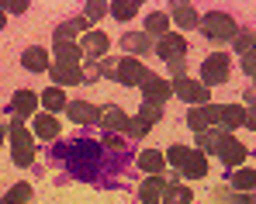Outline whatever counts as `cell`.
I'll return each instance as SVG.
<instances>
[{
    "mask_svg": "<svg viewBox=\"0 0 256 204\" xmlns=\"http://www.w3.org/2000/svg\"><path fill=\"white\" fill-rule=\"evenodd\" d=\"M246 104H256V83L250 86V90H246Z\"/></svg>",
    "mask_w": 256,
    "mask_h": 204,
    "instance_id": "40",
    "label": "cell"
},
{
    "mask_svg": "<svg viewBox=\"0 0 256 204\" xmlns=\"http://www.w3.org/2000/svg\"><path fill=\"white\" fill-rule=\"evenodd\" d=\"M242 70H246V76H256V52L242 56Z\"/></svg>",
    "mask_w": 256,
    "mask_h": 204,
    "instance_id": "37",
    "label": "cell"
},
{
    "mask_svg": "<svg viewBox=\"0 0 256 204\" xmlns=\"http://www.w3.org/2000/svg\"><path fill=\"white\" fill-rule=\"evenodd\" d=\"M32 198H35V187L21 180V184H14V187L0 198V204H32Z\"/></svg>",
    "mask_w": 256,
    "mask_h": 204,
    "instance_id": "26",
    "label": "cell"
},
{
    "mask_svg": "<svg viewBox=\"0 0 256 204\" xmlns=\"http://www.w3.org/2000/svg\"><path fill=\"white\" fill-rule=\"evenodd\" d=\"M104 146H108L111 152H118V156H125V152H128V142H125V138H118V135H104Z\"/></svg>",
    "mask_w": 256,
    "mask_h": 204,
    "instance_id": "35",
    "label": "cell"
},
{
    "mask_svg": "<svg viewBox=\"0 0 256 204\" xmlns=\"http://www.w3.org/2000/svg\"><path fill=\"white\" fill-rule=\"evenodd\" d=\"M232 190H239V194H253V190H256V170L239 166V170L232 173Z\"/></svg>",
    "mask_w": 256,
    "mask_h": 204,
    "instance_id": "27",
    "label": "cell"
},
{
    "mask_svg": "<svg viewBox=\"0 0 256 204\" xmlns=\"http://www.w3.org/2000/svg\"><path fill=\"white\" fill-rule=\"evenodd\" d=\"M225 204H256V194H225Z\"/></svg>",
    "mask_w": 256,
    "mask_h": 204,
    "instance_id": "36",
    "label": "cell"
},
{
    "mask_svg": "<svg viewBox=\"0 0 256 204\" xmlns=\"http://www.w3.org/2000/svg\"><path fill=\"white\" fill-rule=\"evenodd\" d=\"M0 28H4V10H0Z\"/></svg>",
    "mask_w": 256,
    "mask_h": 204,
    "instance_id": "42",
    "label": "cell"
},
{
    "mask_svg": "<svg viewBox=\"0 0 256 204\" xmlns=\"http://www.w3.org/2000/svg\"><path fill=\"white\" fill-rule=\"evenodd\" d=\"M170 21H173V24H180L184 32H190V28H201V14L194 10V4H173Z\"/></svg>",
    "mask_w": 256,
    "mask_h": 204,
    "instance_id": "19",
    "label": "cell"
},
{
    "mask_svg": "<svg viewBox=\"0 0 256 204\" xmlns=\"http://www.w3.org/2000/svg\"><path fill=\"white\" fill-rule=\"evenodd\" d=\"M146 76H149V70L142 66V59H132V56L118 59V70H114V80L118 83H125V86H142Z\"/></svg>",
    "mask_w": 256,
    "mask_h": 204,
    "instance_id": "8",
    "label": "cell"
},
{
    "mask_svg": "<svg viewBox=\"0 0 256 204\" xmlns=\"http://www.w3.org/2000/svg\"><path fill=\"white\" fill-rule=\"evenodd\" d=\"M118 45H122V52H128L132 59H138L142 52H152V48H156V42L149 38L146 32H125Z\"/></svg>",
    "mask_w": 256,
    "mask_h": 204,
    "instance_id": "16",
    "label": "cell"
},
{
    "mask_svg": "<svg viewBox=\"0 0 256 204\" xmlns=\"http://www.w3.org/2000/svg\"><path fill=\"white\" fill-rule=\"evenodd\" d=\"M52 156L62 160L70 176H76L84 184H100V170L108 166L104 149L97 142H90V138H70L62 146H52Z\"/></svg>",
    "mask_w": 256,
    "mask_h": 204,
    "instance_id": "1",
    "label": "cell"
},
{
    "mask_svg": "<svg viewBox=\"0 0 256 204\" xmlns=\"http://www.w3.org/2000/svg\"><path fill=\"white\" fill-rule=\"evenodd\" d=\"M35 138H42V142H56L59 135H62V124L56 122V114H35Z\"/></svg>",
    "mask_w": 256,
    "mask_h": 204,
    "instance_id": "20",
    "label": "cell"
},
{
    "mask_svg": "<svg viewBox=\"0 0 256 204\" xmlns=\"http://www.w3.org/2000/svg\"><path fill=\"white\" fill-rule=\"evenodd\" d=\"M246 128H253V132H256V104L246 108Z\"/></svg>",
    "mask_w": 256,
    "mask_h": 204,
    "instance_id": "39",
    "label": "cell"
},
{
    "mask_svg": "<svg viewBox=\"0 0 256 204\" xmlns=\"http://www.w3.org/2000/svg\"><path fill=\"white\" fill-rule=\"evenodd\" d=\"M163 62H180V59H187V38L184 35H163V38L156 42V48H152Z\"/></svg>",
    "mask_w": 256,
    "mask_h": 204,
    "instance_id": "9",
    "label": "cell"
},
{
    "mask_svg": "<svg viewBox=\"0 0 256 204\" xmlns=\"http://www.w3.org/2000/svg\"><path fill=\"white\" fill-rule=\"evenodd\" d=\"M163 118V108H156V104H146L142 100V108H138V114L132 118V124H128V135H146L152 124Z\"/></svg>",
    "mask_w": 256,
    "mask_h": 204,
    "instance_id": "11",
    "label": "cell"
},
{
    "mask_svg": "<svg viewBox=\"0 0 256 204\" xmlns=\"http://www.w3.org/2000/svg\"><path fill=\"white\" fill-rule=\"evenodd\" d=\"M166 163H173L176 173H184L190 180H198V176L208 173V156L201 149H187V146H170L166 149Z\"/></svg>",
    "mask_w": 256,
    "mask_h": 204,
    "instance_id": "2",
    "label": "cell"
},
{
    "mask_svg": "<svg viewBox=\"0 0 256 204\" xmlns=\"http://www.w3.org/2000/svg\"><path fill=\"white\" fill-rule=\"evenodd\" d=\"M7 132H10L14 166H35V132H32V128H24V122H18V118H10Z\"/></svg>",
    "mask_w": 256,
    "mask_h": 204,
    "instance_id": "3",
    "label": "cell"
},
{
    "mask_svg": "<svg viewBox=\"0 0 256 204\" xmlns=\"http://www.w3.org/2000/svg\"><path fill=\"white\" fill-rule=\"evenodd\" d=\"M138 10H142V4H138V0H118V4H111V14H114L118 21H132Z\"/></svg>",
    "mask_w": 256,
    "mask_h": 204,
    "instance_id": "31",
    "label": "cell"
},
{
    "mask_svg": "<svg viewBox=\"0 0 256 204\" xmlns=\"http://www.w3.org/2000/svg\"><path fill=\"white\" fill-rule=\"evenodd\" d=\"M163 204H194V190L190 187H180V184H170L163 190Z\"/></svg>",
    "mask_w": 256,
    "mask_h": 204,
    "instance_id": "30",
    "label": "cell"
},
{
    "mask_svg": "<svg viewBox=\"0 0 256 204\" xmlns=\"http://www.w3.org/2000/svg\"><path fill=\"white\" fill-rule=\"evenodd\" d=\"M201 35L212 38V42H232L239 35V24H236V18L225 14V10H208V14L201 18Z\"/></svg>",
    "mask_w": 256,
    "mask_h": 204,
    "instance_id": "4",
    "label": "cell"
},
{
    "mask_svg": "<svg viewBox=\"0 0 256 204\" xmlns=\"http://www.w3.org/2000/svg\"><path fill=\"white\" fill-rule=\"evenodd\" d=\"M4 132H7V128H4V124H0V146H4Z\"/></svg>",
    "mask_w": 256,
    "mask_h": 204,
    "instance_id": "41",
    "label": "cell"
},
{
    "mask_svg": "<svg viewBox=\"0 0 256 204\" xmlns=\"http://www.w3.org/2000/svg\"><path fill=\"white\" fill-rule=\"evenodd\" d=\"M138 170H146V173H152V176H163V170H166V152H160V149H142V152H138Z\"/></svg>",
    "mask_w": 256,
    "mask_h": 204,
    "instance_id": "21",
    "label": "cell"
},
{
    "mask_svg": "<svg viewBox=\"0 0 256 204\" xmlns=\"http://www.w3.org/2000/svg\"><path fill=\"white\" fill-rule=\"evenodd\" d=\"M0 10H4V14H24L28 4H0Z\"/></svg>",
    "mask_w": 256,
    "mask_h": 204,
    "instance_id": "38",
    "label": "cell"
},
{
    "mask_svg": "<svg viewBox=\"0 0 256 204\" xmlns=\"http://www.w3.org/2000/svg\"><path fill=\"white\" fill-rule=\"evenodd\" d=\"M228 76H232V59H228V52H212V56L201 62V83H204L208 90L228 83Z\"/></svg>",
    "mask_w": 256,
    "mask_h": 204,
    "instance_id": "5",
    "label": "cell"
},
{
    "mask_svg": "<svg viewBox=\"0 0 256 204\" xmlns=\"http://www.w3.org/2000/svg\"><path fill=\"white\" fill-rule=\"evenodd\" d=\"M97 124H100L108 135H118V132H128L132 118H128L118 104H108V108H100V122H97Z\"/></svg>",
    "mask_w": 256,
    "mask_h": 204,
    "instance_id": "12",
    "label": "cell"
},
{
    "mask_svg": "<svg viewBox=\"0 0 256 204\" xmlns=\"http://www.w3.org/2000/svg\"><path fill=\"white\" fill-rule=\"evenodd\" d=\"M108 48H111V38H108L104 32H86L84 42H80V52H84L90 62H100Z\"/></svg>",
    "mask_w": 256,
    "mask_h": 204,
    "instance_id": "13",
    "label": "cell"
},
{
    "mask_svg": "<svg viewBox=\"0 0 256 204\" xmlns=\"http://www.w3.org/2000/svg\"><path fill=\"white\" fill-rule=\"evenodd\" d=\"M232 45H236V52H242V56L256 52V32H239V35L232 38Z\"/></svg>",
    "mask_w": 256,
    "mask_h": 204,
    "instance_id": "33",
    "label": "cell"
},
{
    "mask_svg": "<svg viewBox=\"0 0 256 204\" xmlns=\"http://www.w3.org/2000/svg\"><path fill=\"white\" fill-rule=\"evenodd\" d=\"M146 35L152 38V35H170V14H163V10H152L149 18H146Z\"/></svg>",
    "mask_w": 256,
    "mask_h": 204,
    "instance_id": "28",
    "label": "cell"
},
{
    "mask_svg": "<svg viewBox=\"0 0 256 204\" xmlns=\"http://www.w3.org/2000/svg\"><path fill=\"white\" fill-rule=\"evenodd\" d=\"M170 187L166 176H149L142 187H138V201L142 204H163V190Z\"/></svg>",
    "mask_w": 256,
    "mask_h": 204,
    "instance_id": "18",
    "label": "cell"
},
{
    "mask_svg": "<svg viewBox=\"0 0 256 204\" xmlns=\"http://www.w3.org/2000/svg\"><path fill=\"white\" fill-rule=\"evenodd\" d=\"M48 73H52V80H56V86H76V83H86V73L80 70V66L52 62V66H48Z\"/></svg>",
    "mask_w": 256,
    "mask_h": 204,
    "instance_id": "17",
    "label": "cell"
},
{
    "mask_svg": "<svg viewBox=\"0 0 256 204\" xmlns=\"http://www.w3.org/2000/svg\"><path fill=\"white\" fill-rule=\"evenodd\" d=\"M108 10H111L108 4H86V7H84V18H86V21H100Z\"/></svg>",
    "mask_w": 256,
    "mask_h": 204,
    "instance_id": "34",
    "label": "cell"
},
{
    "mask_svg": "<svg viewBox=\"0 0 256 204\" xmlns=\"http://www.w3.org/2000/svg\"><path fill=\"white\" fill-rule=\"evenodd\" d=\"M80 59H84L80 45H73V42H56V62H66V66H80Z\"/></svg>",
    "mask_w": 256,
    "mask_h": 204,
    "instance_id": "29",
    "label": "cell"
},
{
    "mask_svg": "<svg viewBox=\"0 0 256 204\" xmlns=\"http://www.w3.org/2000/svg\"><path fill=\"white\" fill-rule=\"evenodd\" d=\"M173 94H176L180 100L194 104V108L208 104V97H212V90H208L204 83H201V80H190V76H184V80H173Z\"/></svg>",
    "mask_w": 256,
    "mask_h": 204,
    "instance_id": "6",
    "label": "cell"
},
{
    "mask_svg": "<svg viewBox=\"0 0 256 204\" xmlns=\"http://www.w3.org/2000/svg\"><path fill=\"white\" fill-rule=\"evenodd\" d=\"M86 24H90L86 18H70L66 24H59V28L52 32V38L56 42H70L73 35H86Z\"/></svg>",
    "mask_w": 256,
    "mask_h": 204,
    "instance_id": "25",
    "label": "cell"
},
{
    "mask_svg": "<svg viewBox=\"0 0 256 204\" xmlns=\"http://www.w3.org/2000/svg\"><path fill=\"white\" fill-rule=\"evenodd\" d=\"M142 97H146V104L163 108V104L173 97V83L163 80V76H156V73H149V76L142 80Z\"/></svg>",
    "mask_w": 256,
    "mask_h": 204,
    "instance_id": "7",
    "label": "cell"
},
{
    "mask_svg": "<svg viewBox=\"0 0 256 204\" xmlns=\"http://www.w3.org/2000/svg\"><path fill=\"white\" fill-rule=\"evenodd\" d=\"M38 100H42L45 114H56V111H66V108H70V100H66L62 86H45L42 94H38Z\"/></svg>",
    "mask_w": 256,
    "mask_h": 204,
    "instance_id": "22",
    "label": "cell"
},
{
    "mask_svg": "<svg viewBox=\"0 0 256 204\" xmlns=\"http://www.w3.org/2000/svg\"><path fill=\"white\" fill-rule=\"evenodd\" d=\"M42 100L35 97V90H18L14 97H10V118H18V122H24V118H35V108H38Z\"/></svg>",
    "mask_w": 256,
    "mask_h": 204,
    "instance_id": "10",
    "label": "cell"
},
{
    "mask_svg": "<svg viewBox=\"0 0 256 204\" xmlns=\"http://www.w3.org/2000/svg\"><path fill=\"white\" fill-rule=\"evenodd\" d=\"M246 156H250V152H246V146H242V142H236V138L218 152V160L225 163V170H228V166H232V170H239V163H246Z\"/></svg>",
    "mask_w": 256,
    "mask_h": 204,
    "instance_id": "24",
    "label": "cell"
},
{
    "mask_svg": "<svg viewBox=\"0 0 256 204\" xmlns=\"http://www.w3.org/2000/svg\"><path fill=\"white\" fill-rule=\"evenodd\" d=\"M228 142H232V135H228L225 128H208V132H201V135H198V149H201L204 156H208V152L218 156Z\"/></svg>",
    "mask_w": 256,
    "mask_h": 204,
    "instance_id": "15",
    "label": "cell"
},
{
    "mask_svg": "<svg viewBox=\"0 0 256 204\" xmlns=\"http://www.w3.org/2000/svg\"><path fill=\"white\" fill-rule=\"evenodd\" d=\"M66 118H70L73 124H97L100 122V108H94L90 100H70Z\"/></svg>",
    "mask_w": 256,
    "mask_h": 204,
    "instance_id": "14",
    "label": "cell"
},
{
    "mask_svg": "<svg viewBox=\"0 0 256 204\" xmlns=\"http://www.w3.org/2000/svg\"><path fill=\"white\" fill-rule=\"evenodd\" d=\"M21 66H24L28 73H42V70H48V52H45L42 45L24 48V52H21Z\"/></svg>",
    "mask_w": 256,
    "mask_h": 204,
    "instance_id": "23",
    "label": "cell"
},
{
    "mask_svg": "<svg viewBox=\"0 0 256 204\" xmlns=\"http://www.w3.org/2000/svg\"><path fill=\"white\" fill-rule=\"evenodd\" d=\"M187 128H190L194 135H201V132H208V128H212L208 114H204V108H190V111H187Z\"/></svg>",
    "mask_w": 256,
    "mask_h": 204,
    "instance_id": "32",
    "label": "cell"
}]
</instances>
